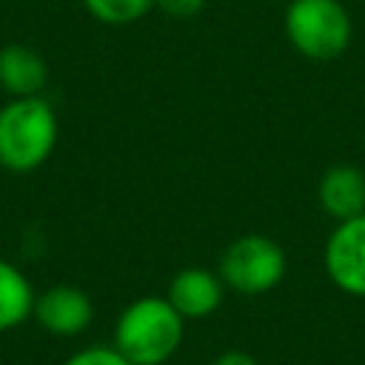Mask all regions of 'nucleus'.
Masks as SVG:
<instances>
[{
  "instance_id": "obj_3",
  "label": "nucleus",
  "mask_w": 365,
  "mask_h": 365,
  "mask_svg": "<svg viewBox=\"0 0 365 365\" xmlns=\"http://www.w3.org/2000/svg\"><path fill=\"white\" fill-rule=\"evenodd\" d=\"M282 29L294 51L308 60H334L354 37V23L342 0H291Z\"/></svg>"
},
{
  "instance_id": "obj_11",
  "label": "nucleus",
  "mask_w": 365,
  "mask_h": 365,
  "mask_svg": "<svg viewBox=\"0 0 365 365\" xmlns=\"http://www.w3.org/2000/svg\"><path fill=\"white\" fill-rule=\"evenodd\" d=\"M83 6L103 26H131L154 9V0H83Z\"/></svg>"
},
{
  "instance_id": "obj_6",
  "label": "nucleus",
  "mask_w": 365,
  "mask_h": 365,
  "mask_svg": "<svg viewBox=\"0 0 365 365\" xmlns=\"http://www.w3.org/2000/svg\"><path fill=\"white\" fill-rule=\"evenodd\" d=\"M31 317L51 336H80L94 319V305L83 288L60 282L34 297Z\"/></svg>"
},
{
  "instance_id": "obj_7",
  "label": "nucleus",
  "mask_w": 365,
  "mask_h": 365,
  "mask_svg": "<svg viewBox=\"0 0 365 365\" xmlns=\"http://www.w3.org/2000/svg\"><path fill=\"white\" fill-rule=\"evenodd\" d=\"M225 297V285L217 271H208L202 265L182 268L171 277L165 299L177 308L182 319H205L211 317Z\"/></svg>"
},
{
  "instance_id": "obj_2",
  "label": "nucleus",
  "mask_w": 365,
  "mask_h": 365,
  "mask_svg": "<svg viewBox=\"0 0 365 365\" xmlns=\"http://www.w3.org/2000/svg\"><path fill=\"white\" fill-rule=\"evenodd\" d=\"M57 134V114L46 97H11L0 108V165L14 174L40 168L51 157Z\"/></svg>"
},
{
  "instance_id": "obj_12",
  "label": "nucleus",
  "mask_w": 365,
  "mask_h": 365,
  "mask_svg": "<svg viewBox=\"0 0 365 365\" xmlns=\"http://www.w3.org/2000/svg\"><path fill=\"white\" fill-rule=\"evenodd\" d=\"M63 365H134V362H128L114 345H88L71 354Z\"/></svg>"
},
{
  "instance_id": "obj_5",
  "label": "nucleus",
  "mask_w": 365,
  "mask_h": 365,
  "mask_svg": "<svg viewBox=\"0 0 365 365\" xmlns=\"http://www.w3.org/2000/svg\"><path fill=\"white\" fill-rule=\"evenodd\" d=\"M322 265L342 294L365 299V214L334 225L322 248Z\"/></svg>"
},
{
  "instance_id": "obj_1",
  "label": "nucleus",
  "mask_w": 365,
  "mask_h": 365,
  "mask_svg": "<svg viewBox=\"0 0 365 365\" xmlns=\"http://www.w3.org/2000/svg\"><path fill=\"white\" fill-rule=\"evenodd\" d=\"M185 319L165 297L131 299L114 322V348L134 365H165L182 345Z\"/></svg>"
},
{
  "instance_id": "obj_13",
  "label": "nucleus",
  "mask_w": 365,
  "mask_h": 365,
  "mask_svg": "<svg viewBox=\"0 0 365 365\" xmlns=\"http://www.w3.org/2000/svg\"><path fill=\"white\" fill-rule=\"evenodd\" d=\"M205 3H208V0H154V6H157L163 14L174 17V20L197 17V14L205 9Z\"/></svg>"
},
{
  "instance_id": "obj_8",
  "label": "nucleus",
  "mask_w": 365,
  "mask_h": 365,
  "mask_svg": "<svg viewBox=\"0 0 365 365\" xmlns=\"http://www.w3.org/2000/svg\"><path fill=\"white\" fill-rule=\"evenodd\" d=\"M317 202L334 222L365 214V171L351 163L328 165L317 180Z\"/></svg>"
},
{
  "instance_id": "obj_9",
  "label": "nucleus",
  "mask_w": 365,
  "mask_h": 365,
  "mask_svg": "<svg viewBox=\"0 0 365 365\" xmlns=\"http://www.w3.org/2000/svg\"><path fill=\"white\" fill-rule=\"evenodd\" d=\"M48 80L46 60L20 43H9L0 48V88L9 97H34L43 91Z\"/></svg>"
},
{
  "instance_id": "obj_10",
  "label": "nucleus",
  "mask_w": 365,
  "mask_h": 365,
  "mask_svg": "<svg viewBox=\"0 0 365 365\" xmlns=\"http://www.w3.org/2000/svg\"><path fill=\"white\" fill-rule=\"evenodd\" d=\"M34 288L29 277L9 259H0V331L23 325L34 314Z\"/></svg>"
},
{
  "instance_id": "obj_14",
  "label": "nucleus",
  "mask_w": 365,
  "mask_h": 365,
  "mask_svg": "<svg viewBox=\"0 0 365 365\" xmlns=\"http://www.w3.org/2000/svg\"><path fill=\"white\" fill-rule=\"evenodd\" d=\"M211 365H259L248 351H240V348H228V351H220Z\"/></svg>"
},
{
  "instance_id": "obj_4",
  "label": "nucleus",
  "mask_w": 365,
  "mask_h": 365,
  "mask_svg": "<svg viewBox=\"0 0 365 365\" xmlns=\"http://www.w3.org/2000/svg\"><path fill=\"white\" fill-rule=\"evenodd\" d=\"M288 271L282 245L268 234H240L231 240L217 262L222 285L242 297H262L274 291Z\"/></svg>"
}]
</instances>
